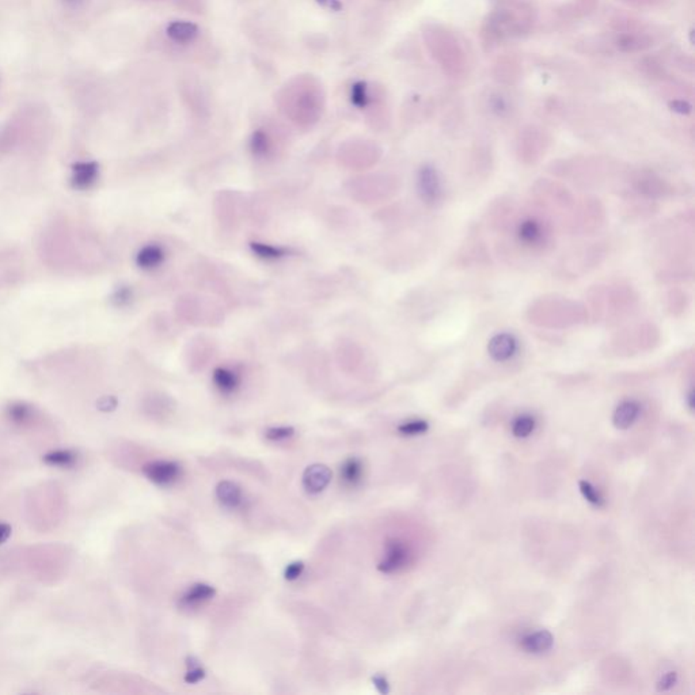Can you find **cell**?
<instances>
[{"label": "cell", "mask_w": 695, "mask_h": 695, "mask_svg": "<svg viewBox=\"0 0 695 695\" xmlns=\"http://www.w3.org/2000/svg\"><path fill=\"white\" fill-rule=\"evenodd\" d=\"M417 192L419 199L426 206H436L443 199V182L437 169L432 165H424L417 173Z\"/></svg>", "instance_id": "1"}, {"label": "cell", "mask_w": 695, "mask_h": 695, "mask_svg": "<svg viewBox=\"0 0 695 695\" xmlns=\"http://www.w3.org/2000/svg\"><path fill=\"white\" fill-rule=\"evenodd\" d=\"M548 228L545 223L534 216L521 219L516 227V238L527 249H541L548 241Z\"/></svg>", "instance_id": "2"}, {"label": "cell", "mask_w": 695, "mask_h": 695, "mask_svg": "<svg viewBox=\"0 0 695 695\" xmlns=\"http://www.w3.org/2000/svg\"><path fill=\"white\" fill-rule=\"evenodd\" d=\"M487 354L496 363H507L512 360L519 350V340L515 334L500 332L487 341Z\"/></svg>", "instance_id": "3"}, {"label": "cell", "mask_w": 695, "mask_h": 695, "mask_svg": "<svg viewBox=\"0 0 695 695\" xmlns=\"http://www.w3.org/2000/svg\"><path fill=\"white\" fill-rule=\"evenodd\" d=\"M144 476L156 485L168 487L181 476V466L173 460H154L143 467Z\"/></svg>", "instance_id": "4"}, {"label": "cell", "mask_w": 695, "mask_h": 695, "mask_svg": "<svg viewBox=\"0 0 695 695\" xmlns=\"http://www.w3.org/2000/svg\"><path fill=\"white\" fill-rule=\"evenodd\" d=\"M409 561V550L401 541L392 539L386 546V554L378 569L383 573H394L402 569Z\"/></svg>", "instance_id": "5"}, {"label": "cell", "mask_w": 695, "mask_h": 695, "mask_svg": "<svg viewBox=\"0 0 695 695\" xmlns=\"http://www.w3.org/2000/svg\"><path fill=\"white\" fill-rule=\"evenodd\" d=\"M71 174V185L78 190L90 189L98 179L100 175V165L93 161L76 162L72 165Z\"/></svg>", "instance_id": "6"}, {"label": "cell", "mask_w": 695, "mask_h": 695, "mask_svg": "<svg viewBox=\"0 0 695 695\" xmlns=\"http://www.w3.org/2000/svg\"><path fill=\"white\" fill-rule=\"evenodd\" d=\"M332 481V470L325 464L309 466L303 474V487L312 494L325 490Z\"/></svg>", "instance_id": "7"}, {"label": "cell", "mask_w": 695, "mask_h": 695, "mask_svg": "<svg viewBox=\"0 0 695 695\" xmlns=\"http://www.w3.org/2000/svg\"><path fill=\"white\" fill-rule=\"evenodd\" d=\"M553 644H554V637L549 630H538L535 633L527 634L521 640V648L525 652L534 653V655H539V653H545V652L550 651Z\"/></svg>", "instance_id": "8"}, {"label": "cell", "mask_w": 695, "mask_h": 695, "mask_svg": "<svg viewBox=\"0 0 695 695\" xmlns=\"http://www.w3.org/2000/svg\"><path fill=\"white\" fill-rule=\"evenodd\" d=\"M641 408L635 401H624L621 402L613 415V424L618 429H629L640 416Z\"/></svg>", "instance_id": "9"}, {"label": "cell", "mask_w": 695, "mask_h": 695, "mask_svg": "<svg viewBox=\"0 0 695 695\" xmlns=\"http://www.w3.org/2000/svg\"><path fill=\"white\" fill-rule=\"evenodd\" d=\"M341 482L348 487H356L364 478V464L359 458H349L340 467Z\"/></svg>", "instance_id": "10"}, {"label": "cell", "mask_w": 695, "mask_h": 695, "mask_svg": "<svg viewBox=\"0 0 695 695\" xmlns=\"http://www.w3.org/2000/svg\"><path fill=\"white\" fill-rule=\"evenodd\" d=\"M215 588L208 584H195L192 586L188 591L185 592L181 597V606L183 607H197L200 604H204L206 602L210 600L215 596Z\"/></svg>", "instance_id": "11"}, {"label": "cell", "mask_w": 695, "mask_h": 695, "mask_svg": "<svg viewBox=\"0 0 695 695\" xmlns=\"http://www.w3.org/2000/svg\"><path fill=\"white\" fill-rule=\"evenodd\" d=\"M163 261H165V250L159 244H147L136 255L138 267L145 271L158 268Z\"/></svg>", "instance_id": "12"}, {"label": "cell", "mask_w": 695, "mask_h": 695, "mask_svg": "<svg viewBox=\"0 0 695 695\" xmlns=\"http://www.w3.org/2000/svg\"><path fill=\"white\" fill-rule=\"evenodd\" d=\"M217 500L227 508H237L242 503V490L231 481H223L216 487Z\"/></svg>", "instance_id": "13"}, {"label": "cell", "mask_w": 695, "mask_h": 695, "mask_svg": "<svg viewBox=\"0 0 695 695\" xmlns=\"http://www.w3.org/2000/svg\"><path fill=\"white\" fill-rule=\"evenodd\" d=\"M213 383L223 394H231L240 387V377L228 368H216L213 371Z\"/></svg>", "instance_id": "14"}, {"label": "cell", "mask_w": 695, "mask_h": 695, "mask_svg": "<svg viewBox=\"0 0 695 695\" xmlns=\"http://www.w3.org/2000/svg\"><path fill=\"white\" fill-rule=\"evenodd\" d=\"M168 35L173 38L177 42H189L197 35V26L190 24V22H183L178 21L173 22L168 28Z\"/></svg>", "instance_id": "15"}, {"label": "cell", "mask_w": 695, "mask_h": 695, "mask_svg": "<svg viewBox=\"0 0 695 695\" xmlns=\"http://www.w3.org/2000/svg\"><path fill=\"white\" fill-rule=\"evenodd\" d=\"M250 247L254 254H257L261 258L265 260H278L285 255H288V250L284 247H278L273 244H261V242H251Z\"/></svg>", "instance_id": "16"}, {"label": "cell", "mask_w": 695, "mask_h": 695, "mask_svg": "<svg viewBox=\"0 0 695 695\" xmlns=\"http://www.w3.org/2000/svg\"><path fill=\"white\" fill-rule=\"evenodd\" d=\"M35 409L28 404L18 402L8 408V417L19 425L29 424L35 418Z\"/></svg>", "instance_id": "17"}, {"label": "cell", "mask_w": 695, "mask_h": 695, "mask_svg": "<svg viewBox=\"0 0 695 695\" xmlns=\"http://www.w3.org/2000/svg\"><path fill=\"white\" fill-rule=\"evenodd\" d=\"M535 418L530 415H523V416H519L514 421L512 424V433L515 437L518 439H524V437H528L534 429H535Z\"/></svg>", "instance_id": "18"}, {"label": "cell", "mask_w": 695, "mask_h": 695, "mask_svg": "<svg viewBox=\"0 0 695 695\" xmlns=\"http://www.w3.org/2000/svg\"><path fill=\"white\" fill-rule=\"evenodd\" d=\"M250 147L255 156H265L271 150V141L268 139V135H265L262 131L254 132L251 136Z\"/></svg>", "instance_id": "19"}, {"label": "cell", "mask_w": 695, "mask_h": 695, "mask_svg": "<svg viewBox=\"0 0 695 695\" xmlns=\"http://www.w3.org/2000/svg\"><path fill=\"white\" fill-rule=\"evenodd\" d=\"M429 425L426 421L424 419H413V421H408V422H404L398 426V432L402 435V436H419V435H424L426 431H428Z\"/></svg>", "instance_id": "20"}, {"label": "cell", "mask_w": 695, "mask_h": 695, "mask_svg": "<svg viewBox=\"0 0 695 695\" xmlns=\"http://www.w3.org/2000/svg\"><path fill=\"white\" fill-rule=\"evenodd\" d=\"M76 455L72 453L71 451H55L48 453L45 456V460L49 463V464H53V466H60V467H69V466H72L76 460L75 458Z\"/></svg>", "instance_id": "21"}, {"label": "cell", "mask_w": 695, "mask_h": 695, "mask_svg": "<svg viewBox=\"0 0 695 695\" xmlns=\"http://www.w3.org/2000/svg\"><path fill=\"white\" fill-rule=\"evenodd\" d=\"M579 487H580V491L583 494V497L592 504L595 507H603L604 504V500L602 498V496L599 494V491L592 487L591 484L588 481H580L579 482Z\"/></svg>", "instance_id": "22"}, {"label": "cell", "mask_w": 695, "mask_h": 695, "mask_svg": "<svg viewBox=\"0 0 695 695\" xmlns=\"http://www.w3.org/2000/svg\"><path fill=\"white\" fill-rule=\"evenodd\" d=\"M295 435V429L292 426H273L265 432V437L271 442H281L289 439Z\"/></svg>", "instance_id": "23"}, {"label": "cell", "mask_w": 695, "mask_h": 695, "mask_svg": "<svg viewBox=\"0 0 695 695\" xmlns=\"http://www.w3.org/2000/svg\"><path fill=\"white\" fill-rule=\"evenodd\" d=\"M204 676H206V671L200 667L199 661L190 658L189 659V671L185 675V682L189 685H195V683H199L201 679H204Z\"/></svg>", "instance_id": "24"}, {"label": "cell", "mask_w": 695, "mask_h": 695, "mask_svg": "<svg viewBox=\"0 0 695 695\" xmlns=\"http://www.w3.org/2000/svg\"><path fill=\"white\" fill-rule=\"evenodd\" d=\"M111 300H113V303L116 306H120V307L121 306H127L132 300V289L129 287H121V288H118L113 294Z\"/></svg>", "instance_id": "25"}, {"label": "cell", "mask_w": 695, "mask_h": 695, "mask_svg": "<svg viewBox=\"0 0 695 695\" xmlns=\"http://www.w3.org/2000/svg\"><path fill=\"white\" fill-rule=\"evenodd\" d=\"M676 682H678V674H676V672H674V671L665 672V674L661 676L660 679H659L656 689H658V692H660V693L668 692V690H671V689L676 685Z\"/></svg>", "instance_id": "26"}, {"label": "cell", "mask_w": 695, "mask_h": 695, "mask_svg": "<svg viewBox=\"0 0 695 695\" xmlns=\"http://www.w3.org/2000/svg\"><path fill=\"white\" fill-rule=\"evenodd\" d=\"M305 570V563L302 561H296V562H292L289 563L287 568H285V572H284V577L285 580L288 581H294L296 579H299L302 576Z\"/></svg>", "instance_id": "27"}, {"label": "cell", "mask_w": 695, "mask_h": 695, "mask_svg": "<svg viewBox=\"0 0 695 695\" xmlns=\"http://www.w3.org/2000/svg\"><path fill=\"white\" fill-rule=\"evenodd\" d=\"M352 102L356 106H365L367 104V93H365V86L363 83H357L353 86Z\"/></svg>", "instance_id": "28"}, {"label": "cell", "mask_w": 695, "mask_h": 695, "mask_svg": "<svg viewBox=\"0 0 695 695\" xmlns=\"http://www.w3.org/2000/svg\"><path fill=\"white\" fill-rule=\"evenodd\" d=\"M372 680H374V685H375V687L378 689V692H379L381 694H387V693L390 692L388 682H387V679H386L384 676H382V675H377V676H374V679H372Z\"/></svg>", "instance_id": "29"}, {"label": "cell", "mask_w": 695, "mask_h": 695, "mask_svg": "<svg viewBox=\"0 0 695 695\" xmlns=\"http://www.w3.org/2000/svg\"><path fill=\"white\" fill-rule=\"evenodd\" d=\"M10 532H11V530L7 524H0V543L8 538Z\"/></svg>", "instance_id": "30"}, {"label": "cell", "mask_w": 695, "mask_h": 695, "mask_svg": "<svg viewBox=\"0 0 695 695\" xmlns=\"http://www.w3.org/2000/svg\"><path fill=\"white\" fill-rule=\"evenodd\" d=\"M687 401H689V402H687L689 409H690V410H693V409H694V394H693V391H690V392H689V395H687Z\"/></svg>", "instance_id": "31"}, {"label": "cell", "mask_w": 695, "mask_h": 695, "mask_svg": "<svg viewBox=\"0 0 695 695\" xmlns=\"http://www.w3.org/2000/svg\"><path fill=\"white\" fill-rule=\"evenodd\" d=\"M66 1H67V3H70V4H76V3H79L80 0H66Z\"/></svg>", "instance_id": "32"}]
</instances>
